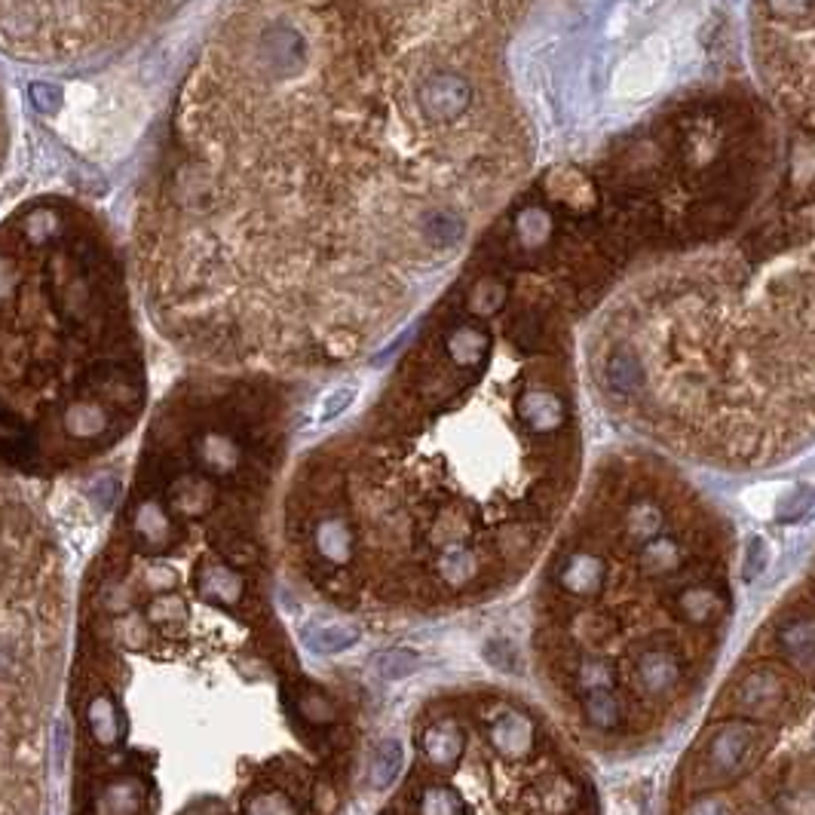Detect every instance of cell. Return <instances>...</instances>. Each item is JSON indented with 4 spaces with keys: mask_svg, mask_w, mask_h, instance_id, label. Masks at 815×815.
Here are the masks:
<instances>
[{
    "mask_svg": "<svg viewBox=\"0 0 815 815\" xmlns=\"http://www.w3.org/2000/svg\"><path fill=\"white\" fill-rule=\"evenodd\" d=\"M488 0H234L141 178L136 279L185 356L346 365L470 230Z\"/></svg>",
    "mask_w": 815,
    "mask_h": 815,
    "instance_id": "6da1fadb",
    "label": "cell"
},
{
    "mask_svg": "<svg viewBox=\"0 0 815 815\" xmlns=\"http://www.w3.org/2000/svg\"><path fill=\"white\" fill-rule=\"evenodd\" d=\"M59 533L0 470V815H50V752L71 631Z\"/></svg>",
    "mask_w": 815,
    "mask_h": 815,
    "instance_id": "277c9868",
    "label": "cell"
},
{
    "mask_svg": "<svg viewBox=\"0 0 815 815\" xmlns=\"http://www.w3.org/2000/svg\"><path fill=\"white\" fill-rule=\"evenodd\" d=\"M813 507V491L809 488H794L788 497H782V503L776 509V519L782 524H788V521H801L806 512Z\"/></svg>",
    "mask_w": 815,
    "mask_h": 815,
    "instance_id": "e0dca14e",
    "label": "cell"
},
{
    "mask_svg": "<svg viewBox=\"0 0 815 815\" xmlns=\"http://www.w3.org/2000/svg\"><path fill=\"white\" fill-rule=\"evenodd\" d=\"M484 656H488V662H491V666L503 668V671H515V666H519V650H515V647H512L509 641L488 644Z\"/></svg>",
    "mask_w": 815,
    "mask_h": 815,
    "instance_id": "d6986e66",
    "label": "cell"
},
{
    "mask_svg": "<svg viewBox=\"0 0 815 815\" xmlns=\"http://www.w3.org/2000/svg\"><path fill=\"white\" fill-rule=\"evenodd\" d=\"M766 561H769V546H766L764 537H752L745 546V556H742V577L748 582L757 580L766 570Z\"/></svg>",
    "mask_w": 815,
    "mask_h": 815,
    "instance_id": "ac0fdd59",
    "label": "cell"
},
{
    "mask_svg": "<svg viewBox=\"0 0 815 815\" xmlns=\"http://www.w3.org/2000/svg\"><path fill=\"white\" fill-rule=\"evenodd\" d=\"M687 815H733L729 806L720 797H696Z\"/></svg>",
    "mask_w": 815,
    "mask_h": 815,
    "instance_id": "44dd1931",
    "label": "cell"
},
{
    "mask_svg": "<svg viewBox=\"0 0 815 815\" xmlns=\"http://www.w3.org/2000/svg\"><path fill=\"white\" fill-rule=\"evenodd\" d=\"M479 724H482V736L491 745V752L509 760V764H515L524 754H531L537 748L533 720L528 715H521L519 708H512L509 703L491 699L484 705L482 715H479Z\"/></svg>",
    "mask_w": 815,
    "mask_h": 815,
    "instance_id": "ba28073f",
    "label": "cell"
},
{
    "mask_svg": "<svg viewBox=\"0 0 815 815\" xmlns=\"http://www.w3.org/2000/svg\"><path fill=\"white\" fill-rule=\"evenodd\" d=\"M791 703V675L788 668L754 666L739 680L736 690L729 693L733 711L757 724H766L773 717H782L785 705Z\"/></svg>",
    "mask_w": 815,
    "mask_h": 815,
    "instance_id": "52a82bcc",
    "label": "cell"
},
{
    "mask_svg": "<svg viewBox=\"0 0 815 815\" xmlns=\"http://www.w3.org/2000/svg\"><path fill=\"white\" fill-rule=\"evenodd\" d=\"M288 402L215 371L166 399L92 558L68 671L71 815H337L356 729L273 598Z\"/></svg>",
    "mask_w": 815,
    "mask_h": 815,
    "instance_id": "7a4b0ae2",
    "label": "cell"
},
{
    "mask_svg": "<svg viewBox=\"0 0 815 815\" xmlns=\"http://www.w3.org/2000/svg\"><path fill=\"white\" fill-rule=\"evenodd\" d=\"M766 727L748 717L720 720L705 729L699 748L693 754L690 788L720 791L736 785L748 766H757L766 752Z\"/></svg>",
    "mask_w": 815,
    "mask_h": 815,
    "instance_id": "8992f818",
    "label": "cell"
},
{
    "mask_svg": "<svg viewBox=\"0 0 815 815\" xmlns=\"http://www.w3.org/2000/svg\"><path fill=\"white\" fill-rule=\"evenodd\" d=\"M148 405L124 261L99 215L40 197L0 222V470H87Z\"/></svg>",
    "mask_w": 815,
    "mask_h": 815,
    "instance_id": "3957f363",
    "label": "cell"
},
{
    "mask_svg": "<svg viewBox=\"0 0 815 815\" xmlns=\"http://www.w3.org/2000/svg\"><path fill=\"white\" fill-rule=\"evenodd\" d=\"M519 418L524 430L533 435H556L568 426V402L564 395L546 386H531L521 395Z\"/></svg>",
    "mask_w": 815,
    "mask_h": 815,
    "instance_id": "4fadbf2b",
    "label": "cell"
},
{
    "mask_svg": "<svg viewBox=\"0 0 815 815\" xmlns=\"http://www.w3.org/2000/svg\"><path fill=\"white\" fill-rule=\"evenodd\" d=\"M580 699V711L582 717L592 724L595 729H605V733H613V729L622 727V705L613 696L610 687H592V690L577 693Z\"/></svg>",
    "mask_w": 815,
    "mask_h": 815,
    "instance_id": "9a60e30c",
    "label": "cell"
},
{
    "mask_svg": "<svg viewBox=\"0 0 815 815\" xmlns=\"http://www.w3.org/2000/svg\"><path fill=\"white\" fill-rule=\"evenodd\" d=\"M190 0H0V52L31 68H77L136 47Z\"/></svg>",
    "mask_w": 815,
    "mask_h": 815,
    "instance_id": "5b68a950",
    "label": "cell"
},
{
    "mask_svg": "<svg viewBox=\"0 0 815 815\" xmlns=\"http://www.w3.org/2000/svg\"><path fill=\"white\" fill-rule=\"evenodd\" d=\"M7 154H10V108H7V96L0 87V175L7 166Z\"/></svg>",
    "mask_w": 815,
    "mask_h": 815,
    "instance_id": "ffe728a7",
    "label": "cell"
},
{
    "mask_svg": "<svg viewBox=\"0 0 815 815\" xmlns=\"http://www.w3.org/2000/svg\"><path fill=\"white\" fill-rule=\"evenodd\" d=\"M773 641L785 668L803 678H815V613L794 610L788 619H778Z\"/></svg>",
    "mask_w": 815,
    "mask_h": 815,
    "instance_id": "8fae6325",
    "label": "cell"
},
{
    "mask_svg": "<svg viewBox=\"0 0 815 815\" xmlns=\"http://www.w3.org/2000/svg\"><path fill=\"white\" fill-rule=\"evenodd\" d=\"M687 675V659L678 647H666V644H650L641 654L635 656L629 668L631 690L647 699H662L678 690V684Z\"/></svg>",
    "mask_w": 815,
    "mask_h": 815,
    "instance_id": "9c48e42d",
    "label": "cell"
},
{
    "mask_svg": "<svg viewBox=\"0 0 815 815\" xmlns=\"http://www.w3.org/2000/svg\"><path fill=\"white\" fill-rule=\"evenodd\" d=\"M687 561H690V558H687V549H684L678 540H671L666 533H659V537H654L650 543L641 546V561H638V564H641V570L650 577V580H671Z\"/></svg>",
    "mask_w": 815,
    "mask_h": 815,
    "instance_id": "5bb4252c",
    "label": "cell"
},
{
    "mask_svg": "<svg viewBox=\"0 0 815 815\" xmlns=\"http://www.w3.org/2000/svg\"><path fill=\"white\" fill-rule=\"evenodd\" d=\"M607 561L598 552L589 549H564L552 564V582H556L558 595H564L570 601H589L595 595H601L607 586Z\"/></svg>",
    "mask_w": 815,
    "mask_h": 815,
    "instance_id": "30bf717a",
    "label": "cell"
},
{
    "mask_svg": "<svg viewBox=\"0 0 815 815\" xmlns=\"http://www.w3.org/2000/svg\"><path fill=\"white\" fill-rule=\"evenodd\" d=\"M671 610L693 626H715L729 613L727 586H717L715 577L687 582L671 595Z\"/></svg>",
    "mask_w": 815,
    "mask_h": 815,
    "instance_id": "7c38bea8",
    "label": "cell"
},
{
    "mask_svg": "<svg viewBox=\"0 0 815 815\" xmlns=\"http://www.w3.org/2000/svg\"><path fill=\"white\" fill-rule=\"evenodd\" d=\"M399 766H402V745L399 742H383L377 754H374V766H371V778L377 788H386L395 776H399Z\"/></svg>",
    "mask_w": 815,
    "mask_h": 815,
    "instance_id": "2e32d148",
    "label": "cell"
}]
</instances>
